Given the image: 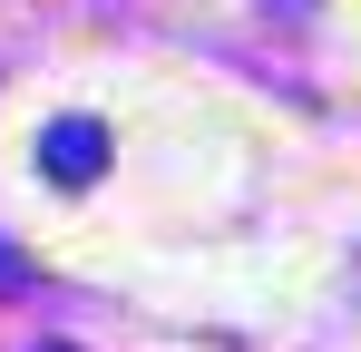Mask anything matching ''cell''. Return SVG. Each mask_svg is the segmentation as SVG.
I'll use <instances>...</instances> for the list:
<instances>
[{
	"instance_id": "obj_3",
	"label": "cell",
	"mask_w": 361,
	"mask_h": 352,
	"mask_svg": "<svg viewBox=\"0 0 361 352\" xmlns=\"http://www.w3.org/2000/svg\"><path fill=\"white\" fill-rule=\"evenodd\" d=\"M264 10H283V20H312V10H322V0H264Z\"/></svg>"
},
{
	"instance_id": "obj_2",
	"label": "cell",
	"mask_w": 361,
	"mask_h": 352,
	"mask_svg": "<svg viewBox=\"0 0 361 352\" xmlns=\"http://www.w3.org/2000/svg\"><path fill=\"white\" fill-rule=\"evenodd\" d=\"M0 293H39V264H30L10 235H0Z\"/></svg>"
},
{
	"instance_id": "obj_4",
	"label": "cell",
	"mask_w": 361,
	"mask_h": 352,
	"mask_svg": "<svg viewBox=\"0 0 361 352\" xmlns=\"http://www.w3.org/2000/svg\"><path fill=\"white\" fill-rule=\"evenodd\" d=\"M39 352H68V343H39Z\"/></svg>"
},
{
	"instance_id": "obj_1",
	"label": "cell",
	"mask_w": 361,
	"mask_h": 352,
	"mask_svg": "<svg viewBox=\"0 0 361 352\" xmlns=\"http://www.w3.org/2000/svg\"><path fill=\"white\" fill-rule=\"evenodd\" d=\"M39 167L59 176V186H88V176L108 167V127L98 117H49L39 127Z\"/></svg>"
}]
</instances>
